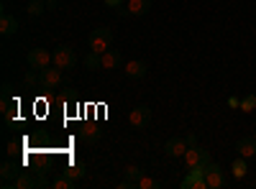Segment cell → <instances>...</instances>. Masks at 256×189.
<instances>
[{"label": "cell", "mask_w": 256, "mask_h": 189, "mask_svg": "<svg viewBox=\"0 0 256 189\" xmlns=\"http://www.w3.org/2000/svg\"><path fill=\"white\" fill-rule=\"evenodd\" d=\"M36 187H46V179L41 177V174H36V172L20 169V174L13 182H8L3 189H36Z\"/></svg>", "instance_id": "6da1fadb"}, {"label": "cell", "mask_w": 256, "mask_h": 189, "mask_svg": "<svg viewBox=\"0 0 256 189\" xmlns=\"http://www.w3.org/2000/svg\"><path fill=\"white\" fill-rule=\"evenodd\" d=\"M88 44H90V51H98V54H105L108 49H113V31L110 28H95L90 36H88Z\"/></svg>", "instance_id": "7a4b0ae2"}, {"label": "cell", "mask_w": 256, "mask_h": 189, "mask_svg": "<svg viewBox=\"0 0 256 189\" xmlns=\"http://www.w3.org/2000/svg\"><path fill=\"white\" fill-rule=\"evenodd\" d=\"M208 164H210V161H208ZM208 164L202 161V164L195 166V169H190L180 187H182V189H208V182H205V169H208Z\"/></svg>", "instance_id": "3957f363"}, {"label": "cell", "mask_w": 256, "mask_h": 189, "mask_svg": "<svg viewBox=\"0 0 256 189\" xmlns=\"http://www.w3.org/2000/svg\"><path fill=\"white\" fill-rule=\"evenodd\" d=\"M52 59H54V67H59V69H74V67H77V54H74V49L67 46V44L56 46L54 54H52Z\"/></svg>", "instance_id": "277c9868"}, {"label": "cell", "mask_w": 256, "mask_h": 189, "mask_svg": "<svg viewBox=\"0 0 256 189\" xmlns=\"http://www.w3.org/2000/svg\"><path fill=\"white\" fill-rule=\"evenodd\" d=\"M208 164L210 161V151L208 149H200V146H192V149H187L184 151V156H182V164H184V172H190V169H195L198 164Z\"/></svg>", "instance_id": "5b68a950"}, {"label": "cell", "mask_w": 256, "mask_h": 189, "mask_svg": "<svg viewBox=\"0 0 256 189\" xmlns=\"http://www.w3.org/2000/svg\"><path fill=\"white\" fill-rule=\"evenodd\" d=\"M38 85H41V90H56L59 85H62V69L59 67H54V69H41L38 72Z\"/></svg>", "instance_id": "8992f818"}, {"label": "cell", "mask_w": 256, "mask_h": 189, "mask_svg": "<svg viewBox=\"0 0 256 189\" xmlns=\"http://www.w3.org/2000/svg\"><path fill=\"white\" fill-rule=\"evenodd\" d=\"M118 15H146L152 10V0H128V5L116 8Z\"/></svg>", "instance_id": "52a82bcc"}, {"label": "cell", "mask_w": 256, "mask_h": 189, "mask_svg": "<svg viewBox=\"0 0 256 189\" xmlns=\"http://www.w3.org/2000/svg\"><path fill=\"white\" fill-rule=\"evenodd\" d=\"M128 123L134 125V128H146L148 123H152V108L148 105H136L128 115Z\"/></svg>", "instance_id": "ba28073f"}, {"label": "cell", "mask_w": 256, "mask_h": 189, "mask_svg": "<svg viewBox=\"0 0 256 189\" xmlns=\"http://www.w3.org/2000/svg\"><path fill=\"white\" fill-rule=\"evenodd\" d=\"M52 61H54V59H52V54H49L46 49H31V51H28V67H31V69H38V72H41V69H46Z\"/></svg>", "instance_id": "9c48e42d"}, {"label": "cell", "mask_w": 256, "mask_h": 189, "mask_svg": "<svg viewBox=\"0 0 256 189\" xmlns=\"http://www.w3.org/2000/svg\"><path fill=\"white\" fill-rule=\"evenodd\" d=\"M205 182H208V189H220L226 187V177L220 172V166L218 164H208V169H205Z\"/></svg>", "instance_id": "30bf717a"}, {"label": "cell", "mask_w": 256, "mask_h": 189, "mask_svg": "<svg viewBox=\"0 0 256 189\" xmlns=\"http://www.w3.org/2000/svg\"><path fill=\"white\" fill-rule=\"evenodd\" d=\"M187 149H190V146H187L184 136H182V138L174 136V138H169V141L164 143V154H166V156H172V159H182Z\"/></svg>", "instance_id": "8fae6325"}, {"label": "cell", "mask_w": 256, "mask_h": 189, "mask_svg": "<svg viewBox=\"0 0 256 189\" xmlns=\"http://www.w3.org/2000/svg\"><path fill=\"white\" fill-rule=\"evenodd\" d=\"M123 64V56L118 49H108L105 54H100V69H118Z\"/></svg>", "instance_id": "7c38bea8"}, {"label": "cell", "mask_w": 256, "mask_h": 189, "mask_svg": "<svg viewBox=\"0 0 256 189\" xmlns=\"http://www.w3.org/2000/svg\"><path fill=\"white\" fill-rule=\"evenodd\" d=\"M77 138H80L82 143L92 146V143H98V141L102 138V131L98 128V125H82V128L77 131Z\"/></svg>", "instance_id": "4fadbf2b"}, {"label": "cell", "mask_w": 256, "mask_h": 189, "mask_svg": "<svg viewBox=\"0 0 256 189\" xmlns=\"http://www.w3.org/2000/svg\"><path fill=\"white\" fill-rule=\"evenodd\" d=\"M18 18L16 15H10L8 10H3V15H0V33L3 36H16L18 33Z\"/></svg>", "instance_id": "5bb4252c"}, {"label": "cell", "mask_w": 256, "mask_h": 189, "mask_svg": "<svg viewBox=\"0 0 256 189\" xmlns=\"http://www.w3.org/2000/svg\"><path fill=\"white\" fill-rule=\"evenodd\" d=\"M20 169H24V164H13V161H3V166H0V177H3V187L8 184V182H13L18 174H20Z\"/></svg>", "instance_id": "9a60e30c"}, {"label": "cell", "mask_w": 256, "mask_h": 189, "mask_svg": "<svg viewBox=\"0 0 256 189\" xmlns=\"http://www.w3.org/2000/svg\"><path fill=\"white\" fill-rule=\"evenodd\" d=\"M123 72H126L128 79H144L146 72H148V67H146V61H128Z\"/></svg>", "instance_id": "2e32d148"}, {"label": "cell", "mask_w": 256, "mask_h": 189, "mask_svg": "<svg viewBox=\"0 0 256 189\" xmlns=\"http://www.w3.org/2000/svg\"><path fill=\"white\" fill-rule=\"evenodd\" d=\"M236 151L241 154V156H256V138L254 136H244V138H238V143H236Z\"/></svg>", "instance_id": "e0dca14e"}, {"label": "cell", "mask_w": 256, "mask_h": 189, "mask_svg": "<svg viewBox=\"0 0 256 189\" xmlns=\"http://www.w3.org/2000/svg\"><path fill=\"white\" fill-rule=\"evenodd\" d=\"M64 174H67L70 179H74V182L82 179V177H84V164H82V161H72L67 169H64Z\"/></svg>", "instance_id": "ac0fdd59"}, {"label": "cell", "mask_w": 256, "mask_h": 189, "mask_svg": "<svg viewBox=\"0 0 256 189\" xmlns=\"http://www.w3.org/2000/svg\"><path fill=\"white\" fill-rule=\"evenodd\" d=\"M52 187H54V189H74V187H77V182H74V179H70L67 174H59V177L52 182Z\"/></svg>", "instance_id": "d6986e66"}, {"label": "cell", "mask_w": 256, "mask_h": 189, "mask_svg": "<svg viewBox=\"0 0 256 189\" xmlns=\"http://www.w3.org/2000/svg\"><path fill=\"white\" fill-rule=\"evenodd\" d=\"M159 187H162V182L154 179V177H148V174H144V177L136 182V189H159Z\"/></svg>", "instance_id": "ffe728a7"}, {"label": "cell", "mask_w": 256, "mask_h": 189, "mask_svg": "<svg viewBox=\"0 0 256 189\" xmlns=\"http://www.w3.org/2000/svg\"><path fill=\"white\" fill-rule=\"evenodd\" d=\"M248 172V166H246V156H238L236 161H233V177L236 179H244Z\"/></svg>", "instance_id": "44dd1931"}, {"label": "cell", "mask_w": 256, "mask_h": 189, "mask_svg": "<svg viewBox=\"0 0 256 189\" xmlns=\"http://www.w3.org/2000/svg\"><path fill=\"white\" fill-rule=\"evenodd\" d=\"M98 67H100V54H98V51H90L88 56H84V69L95 72Z\"/></svg>", "instance_id": "7402d4cb"}, {"label": "cell", "mask_w": 256, "mask_h": 189, "mask_svg": "<svg viewBox=\"0 0 256 189\" xmlns=\"http://www.w3.org/2000/svg\"><path fill=\"white\" fill-rule=\"evenodd\" d=\"M254 110H256V95L251 92V95L241 97V113H254Z\"/></svg>", "instance_id": "603a6c76"}, {"label": "cell", "mask_w": 256, "mask_h": 189, "mask_svg": "<svg viewBox=\"0 0 256 189\" xmlns=\"http://www.w3.org/2000/svg\"><path fill=\"white\" fill-rule=\"evenodd\" d=\"M26 10H28V15H41L46 10V3H44V0H31Z\"/></svg>", "instance_id": "cb8c5ba5"}, {"label": "cell", "mask_w": 256, "mask_h": 189, "mask_svg": "<svg viewBox=\"0 0 256 189\" xmlns=\"http://www.w3.org/2000/svg\"><path fill=\"white\" fill-rule=\"evenodd\" d=\"M123 174H126V179H131V182H138L141 177H144V172L138 169V166H126V169H123Z\"/></svg>", "instance_id": "d4e9b609"}, {"label": "cell", "mask_w": 256, "mask_h": 189, "mask_svg": "<svg viewBox=\"0 0 256 189\" xmlns=\"http://www.w3.org/2000/svg\"><path fill=\"white\" fill-rule=\"evenodd\" d=\"M18 154H20V146H18L16 141H10V143H8V151H6V156H8V159H13V156H18Z\"/></svg>", "instance_id": "484cf974"}, {"label": "cell", "mask_w": 256, "mask_h": 189, "mask_svg": "<svg viewBox=\"0 0 256 189\" xmlns=\"http://www.w3.org/2000/svg\"><path fill=\"white\" fill-rule=\"evenodd\" d=\"M38 79H41V77H36V72H28V74H26V85H28V87H34Z\"/></svg>", "instance_id": "4316f807"}, {"label": "cell", "mask_w": 256, "mask_h": 189, "mask_svg": "<svg viewBox=\"0 0 256 189\" xmlns=\"http://www.w3.org/2000/svg\"><path fill=\"white\" fill-rule=\"evenodd\" d=\"M184 141H187L190 149H192V146H198V136H195V133H187V136H184Z\"/></svg>", "instance_id": "83f0119b"}, {"label": "cell", "mask_w": 256, "mask_h": 189, "mask_svg": "<svg viewBox=\"0 0 256 189\" xmlns=\"http://www.w3.org/2000/svg\"><path fill=\"white\" fill-rule=\"evenodd\" d=\"M126 3V0H105V5H108V8H120Z\"/></svg>", "instance_id": "f1b7e54d"}, {"label": "cell", "mask_w": 256, "mask_h": 189, "mask_svg": "<svg viewBox=\"0 0 256 189\" xmlns=\"http://www.w3.org/2000/svg\"><path fill=\"white\" fill-rule=\"evenodd\" d=\"M228 108H241V100L238 97H228Z\"/></svg>", "instance_id": "f546056e"}, {"label": "cell", "mask_w": 256, "mask_h": 189, "mask_svg": "<svg viewBox=\"0 0 256 189\" xmlns=\"http://www.w3.org/2000/svg\"><path fill=\"white\" fill-rule=\"evenodd\" d=\"M59 8V0H46V10H56Z\"/></svg>", "instance_id": "4dcf8cb0"}, {"label": "cell", "mask_w": 256, "mask_h": 189, "mask_svg": "<svg viewBox=\"0 0 256 189\" xmlns=\"http://www.w3.org/2000/svg\"><path fill=\"white\" fill-rule=\"evenodd\" d=\"M254 138H256V133H254Z\"/></svg>", "instance_id": "1f68e13d"}]
</instances>
